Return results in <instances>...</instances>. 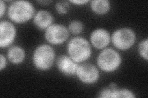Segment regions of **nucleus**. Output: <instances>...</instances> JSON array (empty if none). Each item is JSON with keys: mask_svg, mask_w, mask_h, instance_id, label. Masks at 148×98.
Returning <instances> with one entry per match:
<instances>
[{"mask_svg": "<svg viewBox=\"0 0 148 98\" xmlns=\"http://www.w3.org/2000/svg\"><path fill=\"white\" fill-rule=\"evenodd\" d=\"M69 28L72 33L74 34H80L83 30V24L80 21H73L69 25Z\"/></svg>", "mask_w": 148, "mask_h": 98, "instance_id": "nucleus-15", "label": "nucleus"}, {"mask_svg": "<svg viewBox=\"0 0 148 98\" xmlns=\"http://www.w3.org/2000/svg\"><path fill=\"white\" fill-rule=\"evenodd\" d=\"M69 32L67 29L61 25H51L46 29L45 32L46 41L54 45L63 43L67 40Z\"/></svg>", "mask_w": 148, "mask_h": 98, "instance_id": "nucleus-6", "label": "nucleus"}, {"mask_svg": "<svg viewBox=\"0 0 148 98\" xmlns=\"http://www.w3.org/2000/svg\"><path fill=\"white\" fill-rule=\"evenodd\" d=\"M53 17L51 14L45 11H40L36 14L34 17L35 26L40 30L47 29L51 25Z\"/></svg>", "mask_w": 148, "mask_h": 98, "instance_id": "nucleus-11", "label": "nucleus"}, {"mask_svg": "<svg viewBox=\"0 0 148 98\" xmlns=\"http://www.w3.org/2000/svg\"><path fill=\"white\" fill-rule=\"evenodd\" d=\"M92 10L97 14L103 15L107 13L110 9V3L107 0H95L91 4Z\"/></svg>", "mask_w": 148, "mask_h": 98, "instance_id": "nucleus-13", "label": "nucleus"}, {"mask_svg": "<svg viewBox=\"0 0 148 98\" xmlns=\"http://www.w3.org/2000/svg\"><path fill=\"white\" fill-rule=\"evenodd\" d=\"M122 62L120 55L112 49L102 51L97 58L99 68L105 72H113L117 69Z\"/></svg>", "mask_w": 148, "mask_h": 98, "instance_id": "nucleus-4", "label": "nucleus"}, {"mask_svg": "<svg viewBox=\"0 0 148 98\" xmlns=\"http://www.w3.org/2000/svg\"><path fill=\"white\" fill-rule=\"evenodd\" d=\"M39 3H43V4H47V3H50V1H39Z\"/></svg>", "mask_w": 148, "mask_h": 98, "instance_id": "nucleus-22", "label": "nucleus"}, {"mask_svg": "<svg viewBox=\"0 0 148 98\" xmlns=\"http://www.w3.org/2000/svg\"><path fill=\"white\" fill-rule=\"evenodd\" d=\"M111 90L109 88H104L103 90H102L100 93H99V97H103V98H106V97H110V95L111 93Z\"/></svg>", "mask_w": 148, "mask_h": 98, "instance_id": "nucleus-18", "label": "nucleus"}, {"mask_svg": "<svg viewBox=\"0 0 148 98\" xmlns=\"http://www.w3.org/2000/svg\"><path fill=\"white\" fill-rule=\"evenodd\" d=\"M90 39L95 48L101 49L106 47L110 42V35L108 31L104 29H97L92 31Z\"/></svg>", "mask_w": 148, "mask_h": 98, "instance_id": "nucleus-10", "label": "nucleus"}, {"mask_svg": "<svg viewBox=\"0 0 148 98\" xmlns=\"http://www.w3.org/2000/svg\"><path fill=\"white\" fill-rule=\"evenodd\" d=\"M112 90V89H111ZM110 97H128L132 98L135 97V95L133 93L129 90L127 89H114L111 90V93L110 95Z\"/></svg>", "mask_w": 148, "mask_h": 98, "instance_id": "nucleus-14", "label": "nucleus"}, {"mask_svg": "<svg viewBox=\"0 0 148 98\" xmlns=\"http://www.w3.org/2000/svg\"><path fill=\"white\" fill-rule=\"evenodd\" d=\"M135 32L127 28L115 31L112 36V41L114 46L121 50L129 49L135 43Z\"/></svg>", "mask_w": 148, "mask_h": 98, "instance_id": "nucleus-5", "label": "nucleus"}, {"mask_svg": "<svg viewBox=\"0 0 148 98\" xmlns=\"http://www.w3.org/2000/svg\"><path fill=\"white\" fill-rule=\"evenodd\" d=\"M0 6H1V17H2L4 15V13L5 12V9H6V6L5 4L3 1H0Z\"/></svg>", "mask_w": 148, "mask_h": 98, "instance_id": "nucleus-20", "label": "nucleus"}, {"mask_svg": "<svg viewBox=\"0 0 148 98\" xmlns=\"http://www.w3.org/2000/svg\"><path fill=\"white\" fill-rule=\"evenodd\" d=\"M0 46L1 47H6L11 45L15 39L16 28L10 22H1L0 23Z\"/></svg>", "mask_w": 148, "mask_h": 98, "instance_id": "nucleus-8", "label": "nucleus"}, {"mask_svg": "<svg viewBox=\"0 0 148 98\" xmlns=\"http://www.w3.org/2000/svg\"><path fill=\"white\" fill-rule=\"evenodd\" d=\"M8 57L12 63H21L24 59L25 52L20 47L13 46L8 50Z\"/></svg>", "mask_w": 148, "mask_h": 98, "instance_id": "nucleus-12", "label": "nucleus"}, {"mask_svg": "<svg viewBox=\"0 0 148 98\" xmlns=\"http://www.w3.org/2000/svg\"><path fill=\"white\" fill-rule=\"evenodd\" d=\"M57 66L60 72L66 76H71L75 74L78 65L70 57L61 55L58 59Z\"/></svg>", "mask_w": 148, "mask_h": 98, "instance_id": "nucleus-9", "label": "nucleus"}, {"mask_svg": "<svg viewBox=\"0 0 148 98\" xmlns=\"http://www.w3.org/2000/svg\"><path fill=\"white\" fill-rule=\"evenodd\" d=\"M71 2L73 4H79V5H80V4H83L86 3L88 2V1H86V0H83V1H81V0H80V1H71Z\"/></svg>", "mask_w": 148, "mask_h": 98, "instance_id": "nucleus-21", "label": "nucleus"}, {"mask_svg": "<svg viewBox=\"0 0 148 98\" xmlns=\"http://www.w3.org/2000/svg\"><path fill=\"white\" fill-rule=\"evenodd\" d=\"M54 59V51L51 47L48 45H41L38 47L33 55L35 66L41 71H46L51 68Z\"/></svg>", "mask_w": 148, "mask_h": 98, "instance_id": "nucleus-3", "label": "nucleus"}, {"mask_svg": "<svg viewBox=\"0 0 148 98\" xmlns=\"http://www.w3.org/2000/svg\"><path fill=\"white\" fill-rule=\"evenodd\" d=\"M6 66V59L4 56L1 54L0 55V70H2Z\"/></svg>", "mask_w": 148, "mask_h": 98, "instance_id": "nucleus-19", "label": "nucleus"}, {"mask_svg": "<svg viewBox=\"0 0 148 98\" xmlns=\"http://www.w3.org/2000/svg\"><path fill=\"white\" fill-rule=\"evenodd\" d=\"M56 9L60 14H66L69 9V4L67 1H59L56 4Z\"/></svg>", "mask_w": 148, "mask_h": 98, "instance_id": "nucleus-16", "label": "nucleus"}, {"mask_svg": "<svg viewBox=\"0 0 148 98\" xmlns=\"http://www.w3.org/2000/svg\"><path fill=\"white\" fill-rule=\"evenodd\" d=\"M67 52L75 62L82 63L88 59L91 55L90 43L81 37L72 38L67 45Z\"/></svg>", "mask_w": 148, "mask_h": 98, "instance_id": "nucleus-1", "label": "nucleus"}, {"mask_svg": "<svg viewBox=\"0 0 148 98\" xmlns=\"http://www.w3.org/2000/svg\"><path fill=\"white\" fill-rule=\"evenodd\" d=\"M75 74L80 81L87 84L94 83L99 78L98 70L94 65L88 63L78 66Z\"/></svg>", "mask_w": 148, "mask_h": 98, "instance_id": "nucleus-7", "label": "nucleus"}, {"mask_svg": "<svg viewBox=\"0 0 148 98\" xmlns=\"http://www.w3.org/2000/svg\"><path fill=\"white\" fill-rule=\"evenodd\" d=\"M35 9L32 4L27 1H17L12 3L8 10V17L17 23H23L33 17Z\"/></svg>", "mask_w": 148, "mask_h": 98, "instance_id": "nucleus-2", "label": "nucleus"}, {"mask_svg": "<svg viewBox=\"0 0 148 98\" xmlns=\"http://www.w3.org/2000/svg\"><path fill=\"white\" fill-rule=\"evenodd\" d=\"M148 41L146 39L145 41H141V43L139 45V52H140V55L144 58L145 60L147 61V44Z\"/></svg>", "mask_w": 148, "mask_h": 98, "instance_id": "nucleus-17", "label": "nucleus"}]
</instances>
